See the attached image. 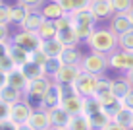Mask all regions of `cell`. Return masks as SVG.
Listing matches in <instances>:
<instances>
[{
  "label": "cell",
  "instance_id": "e0dca14e",
  "mask_svg": "<svg viewBox=\"0 0 133 130\" xmlns=\"http://www.w3.org/2000/svg\"><path fill=\"white\" fill-rule=\"evenodd\" d=\"M48 115H50V120H52V126H64V128H68V124H70V120H71V115L68 113L62 105L48 109Z\"/></svg>",
  "mask_w": 133,
  "mask_h": 130
},
{
  "label": "cell",
  "instance_id": "f6af8a7d",
  "mask_svg": "<svg viewBox=\"0 0 133 130\" xmlns=\"http://www.w3.org/2000/svg\"><path fill=\"white\" fill-rule=\"evenodd\" d=\"M4 86H8V74L0 70V89H2Z\"/></svg>",
  "mask_w": 133,
  "mask_h": 130
},
{
  "label": "cell",
  "instance_id": "d6a6232c",
  "mask_svg": "<svg viewBox=\"0 0 133 130\" xmlns=\"http://www.w3.org/2000/svg\"><path fill=\"white\" fill-rule=\"evenodd\" d=\"M112 93V80L102 76H97V97H102V95H108Z\"/></svg>",
  "mask_w": 133,
  "mask_h": 130
},
{
  "label": "cell",
  "instance_id": "f907efd6",
  "mask_svg": "<svg viewBox=\"0 0 133 130\" xmlns=\"http://www.w3.org/2000/svg\"><path fill=\"white\" fill-rule=\"evenodd\" d=\"M129 16H131V20H133V8H131V10H129Z\"/></svg>",
  "mask_w": 133,
  "mask_h": 130
},
{
  "label": "cell",
  "instance_id": "8fae6325",
  "mask_svg": "<svg viewBox=\"0 0 133 130\" xmlns=\"http://www.w3.org/2000/svg\"><path fill=\"white\" fill-rule=\"evenodd\" d=\"M27 122H29L35 130H50L52 128V120H50L48 109H44V107L33 109V113H31V117H29Z\"/></svg>",
  "mask_w": 133,
  "mask_h": 130
},
{
  "label": "cell",
  "instance_id": "6da1fadb",
  "mask_svg": "<svg viewBox=\"0 0 133 130\" xmlns=\"http://www.w3.org/2000/svg\"><path fill=\"white\" fill-rule=\"evenodd\" d=\"M85 45L89 47V50H97V53H102V54H110L120 47L118 35L110 27H97L89 35V39L85 41Z\"/></svg>",
  "mask_w": 133,
  "mask_h": 130
},
{
  "label": "cell",
  "instance_id": "7dc6e473",
  "mask_svg": "<svg viewBox=\"0 0 133 130\" xmlns=\"http://www.w3.org/2000/svg\"><path fill=\"white\" fill-rule=\"evenodd\" d=\"M123 76H125L127 80L131 82V86H133V68H131V70H127V72H123Z\"/></svg>",
  "mask_w": 133,
  "mask_h": 130
},
{
  "label": "cell",
  "instance_id": "60d3db41",
  "mask_svg": "<svg viewBox=\"0 0 133 130\" xmlns=\"http://www.w3.org/2000/svg\"><path fill=\"white\" fill-rule=\"evenodd\" d=\"M0 130H19V124L16 120L8 118V120H0Z\"/></svg>",
  "mask_w": 133,
  "mask_h": 130
},
{
  "label": "cell",
  "instance_id": "9c48e42d",
  "mask_svg": "<svg viewBox=\"0 0 133 130\" xmlns=\"http://www.w3.org/2000/svg\"><path fill=\"white\" fill-rule=\"evenodd\" d=\"M110 29L114 31L118 37L123 35V33H127V31H131L133 29V20H131V16L129 14H123V12H116L112 18H110Z\"/></svg>",
  "mask_w": 133,
  "mask_h": 130
},
{
  "label": "cell",
  "instance_id": "7402d4cb",
  "mask_svg": "<svg viewBox=\"0 0 133 130\" xmlns=\"http://www.w3.org/2000/svg\"><path fill=\"white\" fill-rule=\"evenodd\" d=\"M27 83H29V78L23 74L21 68H16V70H12L8 74V86H14V87H17V89L25 91Z\"/></svg>",
  "mask_w": 133,
  "mask_h": 130
},
{
  "label": "cell",
  "instance_id": "8d00e7d4",
  "mask_svg": "<svg viewBox=\"0 0 133 130\" xmlns=\"http://www.w3.org/2000/svg\"><path fill=\"white\" fill-rule=\"evenodd\" d=\"M112 6H114L116 12L129 14V10L133 8V0H112Z\"/></svg>",
  "mask_w": 133,
  "mask_h": 130
},
{
  "label": "cell",
  "instance_id": "ab89813d",
  "mask_svg": "<svg viewBox=\"0 0 133 130\" xmlns=\"http://www.w3.org/2000/svg\"><path fill=\"white\" fill-rule=\"evenodd\" d=\"M91 4H93V0H71V10H87V8H91Z\"/></svg>",
  "mask_w": 133,
  "mask_h": 130
},
{
  "label": "cell",
  "instance_id": "b9f144b4",
  "mask_svg": "<svg viewBox=\"0 0 133 130\" xmlns=\"http://www.w3.org/2000/svg\"><path fill=\"white\" fill-rule=\"evenodd\" d=\"M10 39H12L10 27H8V25H2V24H0V43H4V41H10Z\"/></svg>",
  "mask_w": 133,
  "mask_h": 130
},
{
  "label": "cell",
  "instance_id": "836d02e7",
  "mask_svg": "<svg viewBox=\"0 0 133 130\" xmlns=\"http://www.w3.org/2000/svg\"><path fill=\"white\" fill-rule=\"evenodd\" d=\"M118 45H120V49H123V50H129V53H133V29L118 37Z\"/></svg>",
  "mask_w": 133,
  "mask_h": 130
},
{
  "label": "cell",
  "instance_id": "ee69618b",
  "mask_svg": "<svg viewBox=\"0 0 133 130\" xmlns=\"http://www.w3.org/2000/svg\"><path fill=\"white\" fill-rule=\"evenodd\" d=\"M123 105H125V107H129V109H133V89L125 95V99H123Z\"/></svg>",
  "mask_w": 133,
  "mask_h": 130
},
{
  "label": "cell",
  "instance_id": "4fadbf2b",
  "mask_svg": "<svg viewBox=\"0 0 133 130\" xmlns=\"http://www.w3.org/2000/svg\"><path fill=\"white\" fill-rule=\"evenodd\" d=\"M31 113H33V105L29 103V101L25 99H21L19 103H16V105H12V120H16L17 124H25L27 120H29L31 117Z\"/></svg>",
  "mask_w": 133,
  "mask_h": 130
},
{
  "label": "cell",
  "instance_id": "7bdbcfd3",
  "mask_svg": "<svg viewBox=\"0 0 133 130\" xmlns=\"http://www.w3.org/2000/svg\"><path fill=\"white\" fill-rule=\"evenodd\" d=\"M102 130H127V128H125V126H122V124H118L116 120H110V122H108Z\"/></svg>",
  "mask_w": 133,
  "mask_h": 130
},
{
  "label": "cell",
  "instance_id": "f1b7e54d",
  "mask_svg": "<svg viewBox=\"0 0 133 130\" xmlns=\"http://www.w3.org/2000/svg\"><path fill=\"white\" fill-rule=\"evenodd\" d=\"M68 130H91L89 115L81 113V115H75V117H71L70 124H68Z\"/></svg>",
  "mask_w": 133,
  "mask_h": 130
},
{
  "label": "cell",
  "instance_id": "1f68e13d",
  "mask_svg": "<svg viewBox=\"0 0 133 130\" xmlns=\"http://www.w3.org/2000/svg\"><path fill=\"white\" fill-rule=\"evenodd\" d=\"M62 58H48L46 62L43 64V70H44V76H48V78H52L54 80V76L58 74V70L62 68Z\"/></svg>",
  "mask_w": 133,
  "mask_h": 130
},
{
  "label": "cell",
  "instance_id": "816d5d0a",
  "mask_svg": "<svg viewBox=\"0 0 133 130\" xmlns=\"http://www.w3.org/2000/svg\"><path fill=\"white\" fill-rule=\"evenodd\" d=\"M0 4H4V0H0Z\"/></svg>",
  "mask_w": 133,
  "mask_h": 130
},
{
  "label": "cell",
  "instance_id": "4dcf8cb0",
  "mask_svg": "<svg viewBox=\"0 0 133 130\" xmlns=\"http://www.w3.org/2000/svg\"><path fill=\"white\" fill-rule=\"evenodd\" d=\"M98 111H102V103H100V99L97 95H93V97H85V101H83V113L85 115H95V113H98Z\"/></svg>",
  "mask_w": 133,
  "mask_h": 130
},
{
  "label": "cell",
  "instance_id": "ffe728a7",
  "mask_svg": "<svg viewBox=\"0 0 133 130\" xmlns=\"http://www.w3.org/2000/svg\"><path fill=\"white\" fill-rule=\"evenodd\" d=\"M85 54L79 50V47H66L62 53V62L64 64H70V66H81Z\"/></svg>",
  "mask_w": 133,
  "mask_h": 130
},
{
  "label": "cell",
  "instance_id": "74e56055",
  "mask_svg": "<svg viewBox=\"0 0 133 130\" xmlns=\"http://www.w3.org/2000/svg\"><path fill=\"white\" fill-rule=\"evenodd\" d=\"M16 62L10 58V54H6V56H0V70L2 72H6V74H10L12 70H16Z\"/></svg>",
  "mask_w": 133,
  "mask_h": 130
},
{
  "label": "cell",
  "instance_id": "4316f807",
  "mask_svg": "<svg viewBox=\"0 0 133 130\" xmlns=\"http://www.w3.org/2000/svg\"><path fill=\"white\" fill-rule=\"evenodd\" d=\"M39 37L43 41H50V39H56V35H58V27L54 25V21H50V20H44L43 21V25L39 27Z\"/></svg>",
  "mask_w": 133,
  "mask_h": 130
},
{
  "label": "cell",
  "instance_id": "7c38bea8",
  "mask_svg": "<svg viewBox=\"0 0 133 130\" xmlns=\"http://www.w3.org/2000/svg\"><path fill=\"white\" fill-rule=\"evenodd\" d=\"M64 93H66V87L60 86L58 82H52V86L48 87L46 95H44V99H43V107L44 109H52V107L62 105Z\"/></svg>",
  "mask_w": 133,
  "mask_h": 130
},
{
  "label": "cell",
  "instance_id": "7a4b0ae2",
  "mask_svg": "<svg viewBox=\"0 0 133 130\" xmlns=\"http://www.w3.org/2000/svg\"><path fill=\"white\" fill-rule=\"evenodd\" d=\"M70 16H71L73 29H75L77 37H79L81 41H87L89 35L97 29V24H98V20L95 18V14L91 12V8H87V10H75V12H71Z\"/></svg>",
  "mask_w": 133,
  "mask_h": 130
},
{
  "label": "cell",
  "instance_id": "52a82bcc",
  "mask_svg": "<svg viewBox=\"0 0 133 130\" xmlns=\"http://www.w3.org/2000/svg\"><path fill=\"white\" fill-rule=\"evenodd\" d=\"M108 66L112 68V70H116V72H122V74L131 70L133 68V53L118 47L114 53L108 54Z\"/></svg>",
  "mask_w": 133,
  "mask_h": 130
},
{
  "label": "cell",
  "instance_id": "f35d334b",
  "mask_svg": "<svg viewBox=\"0 0 133 130\" xmlns=\"http://www.w3.org/2000/svg\"><path fill=\"white\" fill-rule=\"evenodd\" d=\"M12 117V105L0 99V120H8Z\"/></svg>",
  "mask_w": 133,
  "mask_h": 130
},
{
  "label": "cell",
  "instance_id": "bcb514c9",
  "mask_svg": "<svg viewBox=\"0 0 133 130\" xmlns=\"http://www.w3.org/2000/svg\"><path fill=\"white\" fill-rule=\"evenodd\" d=\"M8 54V41H4V43H0V56H6Z\"/></svg>",
  "mask_w": 133,
  "mask_h": 130
},
{
  "label": "cell",
  "instance_id": "ac0fdd59",
  "mask_svg": "<svg viewBox=\"0 0 133 130\" xmlns=\"http://www.w3.org/2000/svg\"><path fill=\"white\" fill-rule=\"evenodd\" d=\"M131 89H133L131 82L127 80L123 74H122L120 78H114V80H112V93L116 95L118 99H122V101H123V99H125V95L129 93Z\"/></svg>",
  "mask_w": 133,
  "mask_h": 130
},
{
  "label": "cell",
  "instance_id": "d590c367",
  "mask_svg": "<svg viewBox=\"0 0 133 130\" xmlns=\"http://www.w3.org/2000/svg\"><path fill=\"white\" fill-rule=\"evenodd\" d=\"M48 0H17L16 4H21V6H25V8H29L31 12H39L41 8L46 4Z\"/></svg>",
  "mask_w": 133,
  "mask_h": 130
},
{
  "label": "cell",
  "instance_id": "f546056e",
  "mask_svg": "<svg viewBox=\"0 0 133 130\" xmlns=\"http://www.w3.org/2000/svg\"><path fill=\"white\" fill-rule=\"evenodd\" d=\"M43 21H44V18H43V14H41V12H31L29 16H27L25 24L21 25V29H27V31H39V27L43 25Z\"/></svg>",
  "mask_w": 133,
  "mask_h": 130
},
{
  "label": "cell",
  "instance_id": "603a6c76",
  "mask_svg": "<svg viewBox=\"0 0 133 130\" xmlns=\"http://www.w3.org/2000/svg\"><path fill=\"white\" fill-rule=\"evenodd\" d=\"M56 39L60 41V43H64L66 47H79V43H81V39L77 37V33H75V29H73V27L58 31Z\"/></svg>",
  "mask_w": 133,
  "mask_h": 130
},
{
  "label": "cell",
  "instance_id": "83f0119b",
  "mask_svg": "<svg viewBox=\"0 0 133 130\" xmlns=\"http://www.w3.org/2000/svg\"><path fill=\"white\" fill-rule=\"evenodd\" d=\"M89 120H91V130H102L110 120H112V117H110L106 111H98V113L91 115Z\"/></svg>",
  "mask_w": 133,
  "mask_h": 130
},
{
  "label": "cell",
  "instance_id": "cb8c5ba5",
  "mask_svg": "<svg viewBox=\"0 0 133 130\" xmlns=\"http://www.w3.org/2000/svg\"><path fill=\"white\" fill-rule=\"evenodd\" d=\"M112 120H116L118 124L125 126L127 130H133V109H129V107L123 105L122 109L116 113V117H114Z\"/></svg>",
  "mask_w": 133,
  "mask_h": 130
},
{
  "label": "cell",
  "instance_id": "277c9868",
  "mask_svg": "<svg viewBox=\"0 0 133 130\" xmlns=\"http://www.w3.org/2000/svg\"><path fill=\"white\" fill-rule=\"evenodd\" d=\"M108 68H110L108 66V54L97 53V50H89L83 56V62H81V70L95 74V76H102Z\"/></svg>",
  "mask_w": 133,
  "mask_h": 130
},
{
  "label": "cell",
  "instance_id": "484cf974",
  "mask_svg": "<svg viewBox=\"0 0 133 130\" xmlns=\"http://www.w3.org/2000/svg\"><path fill=\"white\" fill-rule=\"evenodd\" d=\"M31 14L29 8H25V6H21V4H16V6L12 8V25H17V27H21L25 24V20H27V16Z\"/></svg>",
  "mask_w": 133,
  "mask_h": 130
},
{
  "label": "cell",
  "instance_id": "5b68a950",
  "mask_svg": "<svg viewBox=\"0 0 133 130\" xmlns=\"http://www.w3.org/2000/svg\"><path fill=\"white\" fill-rule=\"evenodd\" d=\"M12 43L19 45V47H23L25 50H29V53H35V50L41 49V43H43V39L39 37L37 31H27V29H21V27H17V31L12 35Z\"/></svg>",
  "mask_w": 133,
  "mask_h": 130
},
{
  "label": "cell",
  "instance_id": "d6986e66",
  "mask_svg": "<svg viewBox=\"0 0 133 130\" xmlns=\"http://www.w3.org/2000/svg\"><path fill=\"white\" fill-rule=\"evenodd\" d=\"M64 49H66V45L60 43L58 39H50V41H43V43H41V50H43L48 58H60Z\"/></svg>",
  "mask_w": 133,
  "mask_h": 130
},
{
  "label": "cell",
  "instance_id": "3957f363",
  "mask_svg": "<svg viewBox=\"0 0 133 130\" xmlns=\"http://www.w3.org/2000/svg\"><path fill=\"white\" fill-rule=\"evenodd\" d=\"M52 78L48 76H41V78H33V80H29V83H27L23 95L25 99L29 101L31 105H33V109H39V107H43V99L44 95H46L48 87L52 86Z\"/></svg>",
  "mask_w": 133,
  "mask_h": 130
},
{
  "label": "cell",
  "instance_id": "30bf717a",
  "mask_svg": "<svg viewBox=\"0 0 133 130\" xmlns=\"http://www.w3.org/2000/svg\"><path fill=\"white\" fill-rule=\"evenodd\" d=\"M81 74V66H70V64H62V68L54 76V82H58L64 87H71L77 76Z\"/></svg>",
  "mask_w": 133,
  "mask_h": 130
},
{
  "label": "cell",
  "instance_id": "d4e9b609",
  "mask_svg": "<svg viewBox=\"0 0 133 130\" xmlns=\"http://www.w3.org/2000/svg\"><path fill=\"white\" fill-rule=\"evenodd\" d=\"M21 70H23V74L29 80H33V78H41V76H44V70H43V66H41L39 62H35L33 58H29L27 62L23 64V66H19Z\"/></svg>",
  "mask_w": 133,
  "mask_h": 130
},
{
  "label": "cell",
  "instance_id": "2e32d148",
  "mask_svg": "<svg viewBox=\"0 0 133 130\" xmlns=\"http://www.w3.org/2000/svg\"><path fill=\"white\" fill-rule=\"evenodd\" d=\"M8 54H10V58L16 62L17 68L23 66L27 60L31 58V53H29V50H25L23 47H19V45L12 43V41H8Z\"/></svg>",
  "mask_w": 133,
  "mask_h": 130
},
{
  "label": "cell",
  "instance_id": "f5cc1de1",
  "mask_svg": "<svg viewBox=\"0 0 133 130\" xmlns=\"http://www.w3.org/2000/svg\"><path fill=\"white\" fill-rule=\"evenodd\" d=\"M56 2H58V0H56Z\"/></svg>",
  "mask_w": 133,
  "mask_h": 130
},
{
  "label": "cell",
  "instance_id": "8992f818",
  "mask_svg": "<svg viewBox=\"0 0 133 130\" xmlns=\"http://www.w3.org/2000/svg\"><path fill=\"white\" fill-rule=\"evenodd\" d=\"M71 87L81 97H93V95H97V76L81 70V74L77 76V80L73 82Z\"/></svg>",
  "mask_w": 133,
  "mask_h": 130
},
{
  "label": "cell",
  "instance_id": "5bb4252c",
  "mask_svg": "<svg viewBox=\"0 0 133 130\" xmlns=\"http://www.w3.org/2000/svg\"><path fill=\"white\" fill-rule=\"evenodd\" d=\"M91 12L95 14V18L100 21V20H106V18H112L116 10L112 6V0H93L91 4Z\"/></svg>",
  "mask_w": 133,
  "mask_h": 130
},
{
  "label": "cell",
  "instance_id": "ba28073f",
  "mask_svg": "<svg viewBox=\"0 0 133 130\" xmlns=\"http://www.w3.org/2000/svg\"><path fill=\"white\" fill-rule=\"evenodd\" d=\"M83 101H85V97L75 93L73 87H66V93H64V99H62V107L71 117H75V115L83 113Z\"/></svg>",
  "mask_w": 133,
  "mask_h": 130
},
{
  "label": "cell",
  "instance_id": "e575fe53",
  "mask_svg": "<svg viewBox=\"0 0 133 130\" xmlns=\"http://www.w3.org/2000/svg\"><path fill=\"white\" fill-rule=\"evenodd\" d=\"M12 8L10 4H0V24L2 25H10L12 24Z\"/></svg>",
  "mask_w": 133,
  "mask_h": 130
},
{
  "label": "cell",
  "instance_id": "c3c4849f",
  "mask_svg": "<svg viewBox=\"0 0 133 130\" xmlns=\"http://www.w3.org/2000/svg\"><path fill=\"white\" fill-rule=\"evenodd\" d=\"M19 130H35V128L31 126L29 122H25V124H19Z\"/></svg>",
  "mask_w": 133,
  "mask_h": 130
},
{
  "label": "cell",
  "instance_id": "681fc988",
  "mask_svg": "<svg viewBox=\"0 0 133 130\" xmlns=\"http://www.w3.org/2000/svg\"><path fill=\"white\" fill-rule=\"evenodd\" d=\"M50 130H68V128H64V126H52Z\"/></svg>",
  "mask_w": 133,
  "mask_h": 130
},
{
  "label": "cell",
  "instance_id": "9a60e30c",
  "mask_svg": "<svg viewBox=\"0 0 133 130\" xmlns=\"http://www.w3.org/2000/svg\"><path fill=\"white\" fill-rule=\"evenodd\" d=\"M39 12L43 14L44 20H50V21H56V20H60L62 16H66V10H64L60 6V2H56V0H48Z\"/></svg>",
  "mask_w": 133,
  "mask_h": 130
},
{
  "label": "cell",
  "instance_id": "44dd1931",
  "mask_svg": "<svg viewBox=\"0 0 133 130\" xmlns=\"http://www.w3.org/2000/svg\"><path fill=\"white\" fill-rule=\"evenodd\" d=\"M23 97H25V95H23V91L17 89V87H14V86H4L2 89H0V99L6 101V103H10V105L19 103Z\"/></svg>",
  "mask_w": 133,
  "mask_h": 130
}]
</instances>
